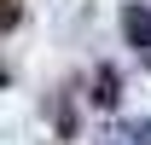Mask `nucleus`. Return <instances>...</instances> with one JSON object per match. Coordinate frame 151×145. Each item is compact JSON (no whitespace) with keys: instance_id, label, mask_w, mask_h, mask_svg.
<instances>
[{"instance_id":"1","label":"nucleus","mask_w":151,"mask_h":145,"mask_svg":"<svg viewBox=\"0 0 151 145\" xmlns=\"http://www.w3.org/2000/svg\"><path fill=\"white\" fill-rule=\"evenodd\" d=\"M122 35H128L139 52H151V12L145 6H128V12H122Z\"/></svg>"},{"instance_id":"2","label":"nucleus","mask_w":151,"mask_h":145,"mask_svg":"<svg viewBox=\"0 0 151 145\" xmlns=\"http://www.w3.org/2000/svg\"><path fill=\"white\" fill-rule=\"evenodd\" d=\"M111 145H139V139H134V128H116V134H111Z\"/></svg>"},{"instance_id":"3","label":"nucleus","mask_w":151,"mask_h":145,"mask_svg":"<svg viewBox=\"0 0 151 145\" xmlns=\"http://www.w3.org/2000/svg\"><path fill=\"white\" fill-rule=\"evenodd\" d=\"M134 139H139V145H151V116H145V122H134Z\"/></svg>"}]
</instances>
